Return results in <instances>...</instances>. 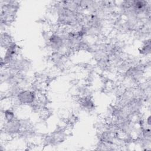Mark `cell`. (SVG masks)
<instances>
[{"label":"cell","instance_id":"7a4b0ae2","mask_svg":"<svg viewBox=\"0 0 151 151\" xmlns=\"http://www.w3.org/2000/svg\"><path fill=\"white\" fill-rule=\"evenodd\" d=\"M4 118L6 122H9L14 119V114L11 110H6L4 112Z\"/></svg>","mask_w":151,"mask_h":151},{"label":"cell","instance_id":"6da1fadb","mask_svg":"<svg viewBox=\"0 0 151 151\" xmlns=\"http://www.w3.org/2000/svg\"><path fill=\"white\" fill-rule=\"evenodd\" d=\"M17 98L18 101L21 103L30 104L34 102L35 99V95L33 91L25 90L19 93Z\"/></svg>","mask_w":151,"mask_h":151}]
</instances>
